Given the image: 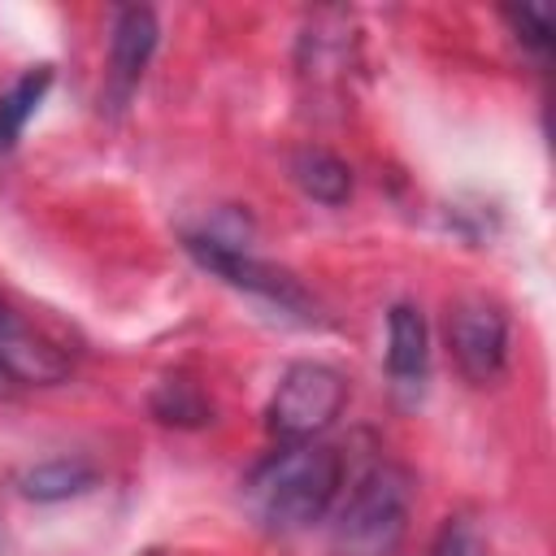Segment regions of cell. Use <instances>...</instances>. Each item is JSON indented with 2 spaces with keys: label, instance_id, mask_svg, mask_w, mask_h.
<instances>
[{
  "label": "cell",
  "instance_id": "4",
  "mask_svg": "<svg viewBox=\"0 0 556 556\" xmlns=\"http://www.w3.org/2000/svg\"><path fill=\"white\" fill-rule=\"evenodd\" d=\"M447 348L469 382L500 378L508 361V317L486 295H460L447 308Z\"/></svg>",
  "mask_w": 556,
  "mask_h": 556
},
{
  "label": "cell",
  "instance_id": "10",
  "mask_svg": "<svg viewBox=\"0 0 556 556\" xmlns=\"http://www.w3.org/2000/svg\"><path fill=\"white\" fill-rule=\"evenodd\" d=\"M48 87H52V70H48V65H35V70H26L9 91H0V152H9V148L22 139L26 122L35 117L39 100L48 96Z\"/></svg>",
  "mask_w": 556,
  "mask_h": 556
},
{
  "label": "cell",
  "instance_id": "9",
  "mask_svg": "<svg viewBox=\"0 0 556 556\" xmlns=\"http://www.w3.org/2000/svg\"><path fill=\"white\" fill-rule=\"evenodd\" d=\"M295 182L317 200V204H343L352 195V169L326 152V148H304L295 152V165H291Z\"/></svg>",
  "mask_w": 556,
  "mask_h": 556
},
{
  "label": "cell",
  "instance_id": "5",
  "mask_svg": "<svg viewBox=\"0 0 556 556\" xmlns=\"http://www.w3.org/2000/svg\"><path fill=\"white\" fill-rule=\"evenodd\" d=\"M187 248H191V256H195L204 269H213V274L226 278L230 287L252 291V295H261V300H269V304H278V308H287V313H308L304 287H300L291 274H282V269H274V265L248 256L235 239H222V235L208 230V235H187Z\"/></svg>",
  "mask_w": 556,
  "mask_h": 556
},
{
  "label": "cell",
  "instance_id": "12",
  "mask_svg": "<svg viewBox=\"0 0 556 556\" xmlns=\"http://www.w3.org/2000/svg\"><path fill=\"white\" fill-rule=\"evenodd\" d=\"M152 408H156V417H161V421H187V426H200V421L208 417L204 400H200V395H195V387H191V382H182V378H169V382L156 391Z\"/></svg>",
  "mask_w": 556,
  "mask_h": 556
},
{
  "label": "cell",
  "instance_id": "14",
  "mask_svg": "<svg viewBox=\"0 0 556 556\" xmlns=\"http://www.w3.org/2000/svg\"><path fill=\"white\" fill-rule=\"evenodd\" d=\"M508 22L517 26V35L534 48H547L552 43V13L543 4H521V9H508Z\"/></svg>",
  "mask_w": 556,
  "mask_h": 556
},
{
  "label": "cell",
  "instance_id": "8",
  "mask_svg": "<svg viewBox=\"0 0 556 556\" xmlns=\"http://www.w3.org/2000/svg\"><path fill=\"white\" fill-rule=\"evenodd\" d=\"M430 365V334L426 317L413 304H395L387 313V369L400 387H417Z\"/></svg>",
  "mask_w": 556,
  "mask_h": 556
},
{
  "label": "cell",
  "instance_id": "13",
  "mask_svg": "<svg viewBox=\"0 0 556 556\" xmlns=\"http://www.w3.org/2000/svg\"><path fill=\"white\" fill-rule=\"evenodd\" d=\"M430 556H486V539H482V530H478L469 517H452V521L439 530Z\"/></svg>",
  "mask_w": 556,
  "mask_h": 556
},
{
  "label": "cell",
  "instance_id": "7",
  "mask_svg": "<svg viewBox=\"0 0 556 556\" xmlns=\"http://www.w3.org/2000/svg\"><path fill=\"white\" fill-rule=\"evenodd\" d=\"M152 48H156L152 9H122L113 22V35H109V96L113 100H126L139 87L148 61H152Z\"/></svg>",
  "mask_w": 556,
  "mask_h": 556
},
{
  "label": "cell",
  "instance_id": "2",
  "mask_svg": "<svg viewBox=\"0 0 556 556\" xmlns=\"http://www.w3.org/2000/svg\"><path fill=\"white\" fill-rule=\"evenodd\" d=\"M408 513H413V478L395 465L369 469L352 486L334 521V556H395L408 530Z\"/></svg>",
  "mask_w": 556,
  "mask_h": 556
},
{
  "label": "cell",
  "instance_id": "6",
  "mask_svg": "<svg viewBox=\"0 0 556 556\" xmlns=\"http://www.w3.org/2000/svg\"><path fill=\"white\" fill-rule=\"evenodd\" d=\"M70 374V356L43 339L30 321H22L13 308L0 304V378L26 382V387H48Z\"/></svg>",
  "mask_w": 556,
  "mask_h": 556
},
{
  "label": "cell",
  "instance_id": "11",
  "mask_svg": "<svg viewBox=\"0 0 556 556\" xmlns=\"http://www.w3.org/2000/svg\"><path fill=\"white\" fill-rule=\"evenodd\" d=\"M87 486H91V469L78 460H48L26 473V495H35V500H65Z\"/></svg>",
  "mask_w": 556,
  "mask_h": 556
},
{
  "label": "cell",
  "instance_id": "3",
  "mask_svg": "<svg viewBox=\"0 0 556 556\" xmlns=\"http://www.w3.org/2000/svg\"><path fill=\"white\" fill-rule=\"evenodd\" d=\"M343 400H348V382L339 369L321 361H295L269 395L265 426L282 443H308L343 413Z\"/></svg>",
  "mask_w": 556,
  "mask_h": 556
},
{
  "label": "cell",
  "instance_id": "1",
  "mask_svg": "<svg viewBox=\"0 0 556 556\" xmlns=\"http://www.w3.org/2000/svg\"><path fill=\"white\" fill-rule=\"evenodd\" d=\"M343 482V460L321 443H287L248 478V504L265 530L291 534L326 517Z\"/></svg>",
  "mask_w": 556,
  "mask_h": 556
}]
</instances>
